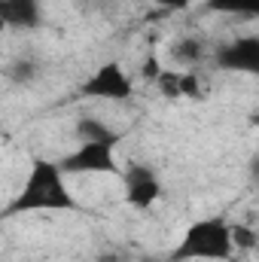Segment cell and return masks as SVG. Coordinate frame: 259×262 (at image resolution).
Wrapping results in <instances>:
<instances>
[{
  "mask_svg": "<svg viewBox=\"0 0 259 262\" xmlns=\"http://www.w3.org/2000/svg\"><path fill=\"white\" fill-rule=\"evenodd\" d=\"M76 198L70 192L64 180V171L58 162L52 159H34L31 171L25 177V186L18 189V195L12 198V204L6 207V213H31V210H73Z\"/></svg>",
  "mask_w": 259,
  "mask_h": 262,
  "instance_id": "6da1fadb",
  "label": "cell"
},
{
  "mask_svg": "<svg viewBox=\"0 0 259 262\" xmlns=\"http://www.w3.org/2000/svg\"><path fill=\"white\" fill-rule=\"evenodd\" d=\"M235 244H232V223L223 216H204L192 223L183 235V241L174 250V262L183 259H210V262H223L232 259Z\"/></svg>",
  "mask_w": 259,
  "mask_h": 262,
  "instance_id": "7a4b0ae2",
  "label": "cell"
},
{
  "mask_svg": "<svg viewBox=\"0 0 259 262\" xmlns=\"http://www.w3.org/2000/svg\"><path fill=\"white\" fill-rule=\"evenodd\" d=\"M116 137L107 140H82L70 156H64L58 165L64 174H113L119 177L122 168L116 162Z\"/></svg>",
  "mask_w": 259,
  "mask_h": 262,
  "instance_id": "3957f363",
  "label": "cell"
},
{
  "mask_svg": "<svg viewBox=\"0 0 259 262\" xmlns=\"http://www.w3.org/2000/svg\"><path fill=\"white\" fill-rule=\"evenodd\" d=\"M82 95L98 98V101H128L134 95V79L119 61H104L82 85Z\"/></svg>",
  "mask_w": 259,
  "mask_h": 262,
  "instance_id": "277c9868",
  "label": "cell"
},
{
  "mask_svg": "<svg viewBox=\"0 0 259 262\" xmlns=\"http://www.w3.org/2000/svg\"><path fill=\"white\" fill-rule=\"evenodd\" d=\"M119 177L125 183V201H128L131 207H137V210L153 207L159 198L165 195L162 180H159V174L149 165H131L128 171H122Z\"/></svg>",
  "mask_w": 259,
  "mask_h": 262,
  "instance_id": "5b68a950",
  "label": "cell"
},
{
  "mask_svg": "<svg viewBox=\"0 0 259 262\" xmlns=\"http://www.w3.org/2000/svg\"><path fill=\"white\" fill-rule=\"evenodd\" d=\"M213 61L223 70H241V73H256L259 70V37H235L232 43L220 46L213 52Z\"/></svg>",
  "mask_w": 259,
  "mask_h": 262,
  "instance_id": "8992f818",
  "label": "cell"
},
{
  "mask_svg": "<svg viewBox=\"0 0 259 262\" xmlns=\"http://www.w3.org/2000/svg\"><path fill=\"white\" fill-rule=\"evenodd\" d=\"M0 18L6 21V28L34 31L43 18V9L40 0H0Z\"/></svg>",
  "mask_w": 259,
  "mask_h": 262,
  "instance_id": "52a82bcc",
  "label": "cell"
},
{
  "mask_svg": "<svg viewBox=\"0 0 259 262\" xmlns=\"http://www.w3.org/2000/svg\"><path fill=\"white\" fill-rule=\"evenodd\" d=\"M207 52H210L207 40L204 37H195V34H183V37H177L171 43V58L177 64H186V70H192L195 64H201L207 58Z\"/></svg>",
  "mask_w": 259,
  "mask_h": 262,
  "instance_id": "ba28073f",
  "label": "cell"
},
{
  "mask_svg": "<svg viewBox=\"0 0 259 262\" xmlns=\"http://www.w3.org/2000/svg\"><path fill=\"white\" fill-rule=\"evenodd\" d=\"M207 12H229V15H259V0H204Z\"/></svg>",
  "mask_w": 259,
  "mask_h": 262,
  "instance_id": "9c48e42d",
  "label": "cell"
},
{
  "mask_svg": "<svg viewBox=\"0 0 259 262\" xmlns=\"http://www.w3.org/2000/svg\"><path fill=\"white\" fill-rule=\"evenodd\" d=\"M76 131H79L82 140H107V137H116L107 122H101V119H95V116H82V119L76 122Z\"/></svg>",
  "mask_w": 259,
  "mask_h": 262,
  "instance_id": "30bf717a",
  "label": "cell"
},
{
  "mask_svg": "<svg viewBox=\"0 0 259 262\" xmlns=\"http://www.w3.org/2000/svg\"><path fill=\"white\" fill-rule=\"evenodd\" d=\"M201 79L195 70H177V98H198Z\"/></svg>",
  "mask_w": 259,
  "mask_h": 262,
  "instance_id": "8fae6325",
  "label": "cell"
},
{
  "mask_svg": "<svg viewBox=\"0 0 259 262\" xmlns=\"http://www.w3.org/2000/svg\"><path fill=\"white\" fill-rule=\"evenodd\" d=\"M232 244H235V250H253L256 247V229H250V226H232Z\"/></svg>",
  "mask_w": 259,
  "mask_h": 262,
  "instance_id": "7c38bea8",
  "label": "cell"
},
{
  "mask_svg": "<svg viewBox=\"0 0 259 262\" xmlns=\"http://www.w3.org/2000/svg\"><path fill=\"white\" fill-rule=\"evenodd\" d=\"M156 6H162L165 12H174V9H189L195 0H153Z\"/></svg>",
  "mask_w": 259,
  "mask_h": 262,
  "instance_id": "4fadbf2b",
  "label": "cell"
},
{
  "mask_svg": "<svg viewBox=\"0 0 259 262\" xmlns=\"http://www.w3.org/2000/svg\"><path fill=\"white\" fill-rule=\"evenodd\" d=\"M3 34H6V21L0 18V37H3Z\"/></svg>",
  "mask_w": 259,
  "mask_h": 262,
  "instance_id": "5bb4252c",
  "label": "cell"
}]
</instances>
